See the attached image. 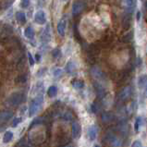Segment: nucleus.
<instances>
[{
  "label": "nucleus",
  "instance_id": "nucleus-1",
  "mask_svg": "<svg viewBox=\"0 0 147 147\" xmlns=\"http://www.w3.org/2000/svg\"><path fill=\"white\" fill-rule=\"evenodd\" d=\"M29 138L34 144H41L45 140V127L43 125H37L29 132Z\"/></svg>",
  "mask_w": 147,
  "mask_h": 147
},
{
  "label": "nucleus",
  "instance_id": "nucleus-2",
  "mask_svg": "<svg viewBox=\"0 0 147 147\" xmlns=\"http://www.w3.org/2000/svg\"><path fill=\"white\" fill-rule=\"evenodd\" d=\"M43 102H44L43 95H38L37 97H35L32 101L31 106H30V116L31 117L34 116L36 113L38 112V110L42 107Z\"/></svg>",
  "mask_w": 147,
  "mask_h": 147
},
{
  "label": "nucleus",
  "instance_id": "nucleus-3",
  "mask_svg": "<svg viewBox=\"0 0 147 147\" xmlns=\"http://www.w3.org/2000/svg\"><path fill=\"white\" fill-rule=\"evenodd\" d=\"M22 100H23V94L22 93H20V92H18V93H13L12 94H10V96L8 97L7 102L10 106L15 107L22 103Z\"/></svg>",
  "mask_w": 147,
  "mask_h": 147
},
{
  "label": "nucleus",
  "instance_id": "nucleus-4",
  "mask_svg": "<svg viewBox=\"0 0 147 147\" xmlns=\"http://www.w3.org/2000/svg\"><path fill=\"white\" fill-rule=\"evenodd\" d=\"M107 142L110 144V145L112 147H120L121 144H122V140L119 138L117 136H116L114 133L109 132L107 133Z\"/></svg>",
  "mask_w": 147,
  "mask_h": 147
},
{
  "label": "nucleus",
  "instance_id": "nucleus-5",
  "mask_svg": "<svg viewBox=\"0 0 147 147\" xmlns=\"http://www.w3.org/2000/svg\"><path fill=\"white\" fill-rule=\"evenodd\" d=\"M85 7H86V4L84 2H82V1L74 2L73 5H72V8H71L72 15L73 16H77L79 14H81L82 12L84 10Z\"/></svg>",
  "mask_w": 147,
  "mask_h": 147
},
{
  "label": "nucleus",
  "instance_id": "nucleus-6",
  "mask_svg": "<svg viewBox=\"0 0 147 147\" xmlns=\"http://www.w3.org/2000/svg\"><path fill=\"white\" fill-rule=\"evenodd\" d=\"M91 73L94 79L98 80V81L100 82L99 83H101V82H104L105 80H106V76H105V74L103 73V71L101 70L99 68H97V67H94L91 70Z\"/></svg>",
  "mask_w": 147,
  "mask_h": 147
},
{
  "label": "nucleus",
  "instance_id": "nucleus-7",
  "mask_svg": "<svg viewBox=\"0 0 147 147\" xmlns=\"http://www.w3.org/2000/svg\"><path fill=\"white\" fill-rule=\"evenodd\" d=\"M67 19L65 18H62L59 22L57 23V32L58 34L60 36H65V33H66V29H67Z\"/></svg>",
  "mask_w": 147,
  "mask_h": 147
},
{
  "label": "nucleus",
  "instance_id": "nucleus-8",
  "mask_svg": "<svg viewBox=\"0 0 147 147\" xmlns=\"http://www.w3.org/2000/svg\"><path fill=\"white\" fill-rule=\"evenodd\" d=\"M131 94V88L129 86H126L121 89V91L119 93V99L120 101L127 100Z\"/></svg>",
  "mask_w": 147,
  "mask_h": 147
},
{
  "label": "nucleus",
  "instance_id": "nucleus-9",
  "mask_svg": "<svg viewBox=\"0 0 147 147\" xmlns=\"http://www.w3.org/2000/svg\"><path fill=\"white\" fill-rule=\"evenodd\" d=\"M34 22L39 25H44L47 22V18H45V13L43 10H38L34 15Z\"/></svg>",
  "mask_w": 147,
  "mask_h": 147
},
{
  "label": "nucleus",
  "instance_id": "nucleus-10",
  "mask_svg": "<svg viewBox=\"0 0 147 147\" xmlns=\"http://www.w3.org/2000/svg\"><path fill=\"white\" fill-rule=\"evenodd\" d=\"M81 125H80L79 122L77 121H75L72 124V128H71V134H72V137L75 138V139H77V138L80 137L81 135Z\"/></svg>",
  "mask_w": 147,
  "mask_h": 147
},
{
  "label": "nucleus",
  "instance_id": "nucleus-11",
  "mask_svg": "<svg viewBox=\"0 0 147 147\" xmlns=\"http://www.w3.org/2000/svg\"><path fill=\"white\" fill-rule=\"evenodd\" d=\"M50 40H51V31H50V26L47 25V27L45 29L43 34H42V41L47 43Z\"/></svg>",
  "mask_w": 147,
  "mask_h": 147
},
{
  "label": "nucleus",
  "instance_id": "nucleus-12",
  "mask_svg": "<svg viewBox=\"0 0 147 147\" xmlns=\"http://www.w3.org/2000/svg\"><path fill=\"white\" fill-rule=\"evenodd\" d=\"M115 117L111 112H105L102 114V120L104 123H110L114 120Z\"/></svg>",
  "mask_w": 147,
  "mask_h": 147
},
{
  "label": "nucleus",
  "instance_id": "nucleus-13",
  "mask_svg": "<svg viewBox=\"0 0 147 147\" xmlns=\"http://www.w3.org/2000/svg\"><path fill=\"white\" fill-rule=\"evenodd\" d=\"M138 86L140 89H145L147 87V75L144 74L138 78Z\"/></svg>",
  "mask_w": 147,
  "mask_h": 147
},
{
  "label": "nucleus",
  "instance_id": "nucleus-14",
  "mask_svg": "<svg viewBox=\"0 0 147 147\" xmlns=\"http://www.w3.org/2000/svg\"><path fill=\"white\" fill-rule=\"evenodd\" d=\"M88 135L91 141H94L96 139V136H97V129H96L95 126H91L88 129Z\"/></svg>",
  "mask_w": 147,
  "mask_h": 147
},
{
  "label": "nucleus",
  "instance_id": "nucleus-15",
  "mask_svg": "<svg viewBox=\"0 0 147 147\" xmlns=\"http://www.w3.org/2000/svg\"><path fill=\"white\" fill-rule=\"evenodd\" d=\"M24 35L28 39H33V38H34L35 32H34V30H33V28H32L30 26L27 27L24 30Z\"/></svg>",
  "mask_w": 147,
  "mask_h": 147
},
{
  "label": "nucleus",
  "instance_id": "nucleus-16",
  "mask_svg": "<svg viewBox=\"0 0 147 147\" xmlns=\"http://www.w3.org/2000/svg\"><path fill=\"white\" fill-rule=\"evenodd\" d=\"M16 20L20 24H24L26 22V15H25L24 12L19 11L16 13Z\"/></svg>",
  "mask_w": 147,
  "mask_h": 147
},
{
  "label": "nucleus",
  "instance_id": "nucleus-17",
  "mask_svg": "<svg viewBox=\"0 0 147 147\" xmlns=\"http://www.w3.org/2000/svg\"><path fill=\"white\" fill-rule=\"evenodd\" d=\"M94 87H95L96 93L98 94V95L101 96V97H103L105 94H106V91H105V88L103 87V85L99 82H94Z\"/></svg>",
  "mask_w": 147,
  "mask_h": 147
},
{
  "label": "nucleus",
  "instance_id": "nucleus-18",
  "mask_svg": "<svg viewBox=\"0 0 147 147\" xmlns=\"http://www.w3.org/2000/svg\"><path fill=\"white\" fill-rule=\"evenodd\" d=\"M13 139V132L8 131H7L5 134H4V137H3V142H5V144H7V142H9L10 141H12Z\"/></svg>",
  "mask_w": 147,
  "mask_h": 147
},
{
  "label": "nucleus",
  "instance_id": "nucleus-19",
  "mask_svg": "<svg viewBox=\"0 0 147 147\" xmlns=\"http://www.w3.org/2000/svg\"><path fill=\"white\" fill-rule=\"evenodd\" d=\"M75 69H76V66H75L74 62H73V61H69V62H68V64H67V66H66V70H67V72L72 73V72H74V70H75Z\"/></svg>",
  "mask_w": 147,
  "mask_h": 147
},
{
  "label": "nucleus",
  "instance_id": "nucleus-20",
  "mask_svg": "<svg viewBox=\"0 0 147 147\" xmlns=\"http://www.w3.org/2000/svg\"><path fill=\"white\" fill-rule=\"evenodd\" d=\"M12 114L9 112H3L0 114V122H4V121L8 120L11 117Z\"/></svg>",
  "mask_w": 147,
  "mask_h": 147
},
{
  "label": "nucleus",
  "instance_id": "nucleus-21",
  "mask_svg": "<svg viewBox=\"0 0 147 147\" xmlns=\"http://www.w3.org/2000/svg\"><path fill=\"white\" fill-rule=\"evenodd\" d=\"M57 94V88L56 86H50L47 90V94L50 96V97H55Z\"/></svg>",
  "mask_w": 147,
  "mask_h": 147
},
{
  "label": "nucleus",
  "instance_id": "nucleus-22",
  "mask_svg": "<svg viewBox=\"0 0 147 147\" xmlns=\"http://www.w3.org/2000/svg\"><path fill=\"white\" fill-rule=\"evenodd\" d=\"M72 85L74 88H76V89H82V88L84 86V83H83V82L81 81V80H76V81H74L72 82Z\"/></svg>",
  "mask_w": 147,
  "mask_h": 147
},
{
  "label": "nucleus",
  "instance_id": "nucleus-23",
  "mask_svg": "<svg viewBox=\"0 0 147 147\" xmlns=\"http://www.w3.org/2000/svg\"><path fill=\"white\" fill-rule=\"evenodd\" d=\"M121 4H122V6L127 7V8H129L133 4V0H121Z\"/></svg>",
  "mask_w": 147,
  "mask_h": 147
},
{
  "label": "nucleus",
  "instance_id": "nucleus-24",
  "mask_svg": "<svg viewBox=\"0 0 147 147\" xmlns=\"http://www.w3.org/2000/svg\"><path fill=\"white\" fill-rule=\"evenodd\" d=\"M142 125V117H138L136 120H135V125H134V129L135 131H138L140 129V126Z\"/></svg>",
  "mask_w": 147,
  "mask_h": 147
},
{
  "label": "nucleus",
  "instance_id": "nucleus-25",
  "mask_svg": "<svg viewBox=\"0 0 147 147\" xmlns=\"http://www.w3.org/2000/svg\"><path fill=\"white\" fill-rule=\"evenodd\" d=\"M63 73V70L61 69H56L54 71H53V75H54V77H56V78H58V77H60L61 75Z\"/></svg>",
  "mask_w": 147,
  "mask_h": 147
},
{
  "label": "nucleus",
  "instance_id": "nucleus-26",
  "mask_svg": "<svg viewBox=\"0 0 147 147\" xmlns=\"http://www.w3.org/2000/svg\"><path fill=\"white\" fill-rule=\"evenodd\" d=\"M29 6H30V0H22L20 7L22 8H27Z\"/></svg>",
  "mask_w": 147,
  "mask_h": 147
},
{
  "label": "nucleus",
  "instance_id": "nucleus-27",
  "mask_svg": "<svg viewBox=\"0 0 147 147\" xmlns=\"http://www.w3.org/2000/svg\"><path fill=\"white\" fill-rule=\"evenodd\" d=\"M22 117H17V119H15L14 120H13V124H12V127H17L20 122H22Z\"/></svg>",
  "mask_w": 147,
  "mask_h": 147
},
{
  "label": "nucleus",
  "instance_id": "nucleus-28",
  "mask_svg": "<svg viewBox=\"0 0 147 147\" xmlns=\"http://www.w3.org/2000/svg\"><path fill=\"white\" fill-rule=\"evenodd\" d=\"M60 54H61L60 50H59V49H57V48H55V49L53 50V52H52V55H53V57H58L60 56Z\"/></svg>",
  "mask_w": 147,
  "mask_h": 147
},
{
  "label": "nucleus",
  "instance_id": "nucleus-29",
  "mask_svg": "<svg viewBox=\"0 0 147 147\" xmlns=\"http://www.w3.org/2000/svg\"><path fill=\"white\" fill-rule=\"evenodd\" d=\"M28 57H29V62H30V65H31V66H33V65H34L35 60H34V58L32 57V54H31V53H28Z\"/></svg>",
  "mask_w": 147,
  "mask_h": 147
},
{
  "label": "nucleus",
  "instance_id": "nucleus-30",
  "mask_svg": "<svg viewBox=\"0 0 147 147\" xmlns=\"http://www.w3.org/2000/svg\"><path fill=\"white\" fill-rule=\"evenodd\" d=\"M131 147H142V142L140 141H134L132 142V144H131Z\"/></svg>",
  "mask_w": 147,
  "mask_h": 147
},
{
  "label": "nucleus",
  "instance_id": "nucleus-31",
  "mask_svg": "<svg viewBox=\"0 0 147 147\" xmlns=\"http://www.w3.org/2000/svg\"><path fill=\"white\" fill-rule=\"evenodd\" d=\"M136 19H137V20H141V11H139V10H138L137 13H136Z\"/></svg>",
  "mask_w": 147,
  "mask_h": 147
},
{
  "label": "nucleus",
  "instance_id": "nucleus-32",
  "mask_svg": "<svg viewBox=\"0 0 147 147\" xmlns=\"http://www.w3.org/2000/svg\"><path fill=\"white\" fill-rule=\"evenodd\" d=\"M144 95H145V97H147V87L144 89Z\"/></svg>",
  "mask_w": 147,
  "mask_h": 147
},
{
  "label": "nucleus",
  "instance_id": "nucleus-33",
  "mask_svg": "<svg viewBox=\"0 0 147 147\" xmlns=\"http://www.w3.org/2000/svg\"><path fill=\"white\" fill-rule=\"evenodd\" d=\"M36 58H37V60H40V56H39V55H36Z\"/></svg>",
  "mask_w": 147,
  "mask_h": 147
},
{
  "label": "nucleus",
  "instance_id": "nucleus-34",
  "mask_svg": "<svg viewBox=\"0 0 147 147\" xmlns=\"http://www.w3.org/2000/svg\"><path fill=\"white\" fill-rule=\"evenodd\" d=\"M144 6H145V7H146V8H147V2H146V3H145V4H144Z\"/></svg>",
  "mask_w": 147,
  "mask_h": 147
},
{
  "label": "nucleus",
  "instance_id": "nucleus-35",
  "mask_svg": "<svg viewBox=\"0 0 147 147\" xmlns=\"http://www.w3.org/2000/svg\"><path fill=\"white\" fill-rule=\"evenodd\" d=\"M65 147H72V146H71V145H68V146H65Z\"/></svg>",
  "mask_w": 147,
  "mask_h": 147
},
{
  "label": "nucleus",
  "instance_id": "nucleus-36",
  "mask_svg": "<svg viewBox=\"0 0 147 147\" xmlns=\"http://www.w3.org/2000/svg\"><path fill=\"white\" fill-rule=\"evenodd\" d=\"M95 147H99V145H97V144H96V145H95Z\"/></svg>",
  "mask_w": 147,
  "mask_h": 147
}]
</instances>
